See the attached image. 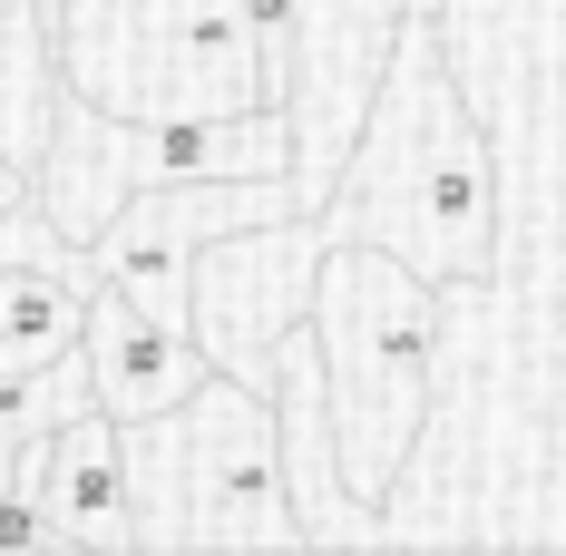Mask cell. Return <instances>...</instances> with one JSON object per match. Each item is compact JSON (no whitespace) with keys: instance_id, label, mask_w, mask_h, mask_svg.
<instances>
[{"instance_id":"3","label":"cell","mask_w":566,"mask_h":556,"mask_svg":"<svg viewBox=\"0 0 566 556\" xmlns=\"http://www.w3.org/2000/svg\"><path fill=\"white\" fill-rule=\"evenodd\" d=\"M283 108H234V117H127L98 108L88 88L59 78L50 98V137H40V167H30V206L59 224V244H88L108 224L117 196L137 186H186V176H283Z\"/></svg>"},{"instance_id":"2","label":"cell","mask_w":566,"mask_h":556,"mask_svg":"<svg viewBox=\"0 0 566 556\" xmlns=\"http://www.w3.org/2000/svg\"><path fill=\"white\" fill-rule=\"evenodd\" d=\"M303 333L323 361V420H333V479L342 499L381 507L391 479L430 430V361H440V283L391 264L381 244L333 234L313 264Z\"/></svg>"},{"instance_id":"6","label":"cell","mask_w":566,"mask_h":556,"mask_svg":"<svg viewBox=\"0 0 566 556\" xmlns=\"http://www.w3.org/2000/svg\"><path fill=\"white\" fill-rule=\"evenodd\" d=\"M410 0H293V69H283V147H293V216H323L342 157H352V127L371 108V78L391 59V30Z\"/></svg>"},{"instance_id":"10","label":"cell","mask_w":566,"mask_h":556,"mask_svg":"<svg viewBox=\"0 0 566 556\" xmlns=\"http://www.w3.org/2000/svg\"><path fill=\"white\" fill-rule=\"evenodd\" d=\"M88 254L78 244H20V254H0V371H50L78 352V323H88Z\"/></svg>"},{"instance_id":"12","label":"cell","mask_w":566,"mask_h":556,"mask_svg":"<svg viewBox=\"0 0 566 556\" xmlns=\"http://www.w3.org/2000/svg\"><path fill=\"white\" fill-rule=\"evenodd\" d=\"M20 206H30V167H20V157H0V216H20Z\"/></svg>"},{"instance_id":"4","label":"cell","mask_w":566,"mask_h":556,"mask_svg":"<svg viewBox=\"0 0 566 556\" xmlns=\"http://www.w3.org/2000/svg\"><path fill=\"white\" fill-rule=\"evenodd\" d=\"M127 430V479L186 489V507H167L157 537H264V547H303V517L283 489V449H274V390H244L234 371H206L176 410L157 420H117Z\"/></svg>"},{"instance_id":"8","label":"cell","mask_w":566,"mask_h":556,"mask_svg":"<svg viewBox=\"0 0 566 556\" xmlns=\"http://www.w3.org/2000/svg\"><path fill=\"white\" fill-rule=\"evenodd\" d=\"M10 489L40 507L50 547H137V499H127V430L98 400H78L59 430L30 440Z\"/></svg>"},{"instance_id":"7","label":"cell","mask_w":566,"mask_h":556,"mask_svg":"<svg viewBox=\"0 0 566 556\" xmlns=\"http://www.w3.org/2000/svg\"><path fill=\"white\" fill-rule=\"evenodd\" d=\"M293 206V186L283 176H186V186H137V196H117L108 224L78 244L88 254V274L127 293L137 313H157V323H186V274H196V244L206 234H226L244 216H283Z\"/></svg>"},{"instance_id":"13","label":"cell","mask_w":566,"mask_h":556,"mask_svg":"<svg viewBox=\"0 0 566 556\" xmlns=\"http://www.w3.org/2000/svg\"><path fill=\"white\" fill-rule=\"evenodd\" d=\"M410 10H440V0H410Z\"/></svg>"},{"instance_id":"11","label":"cell","mask_w":566,"mask_h":556,"mask_svg":"<svg viewBox=\"0 0 566 556\" xmlns=\"http://www.w3.org/2000/svg\"><path fill=\"white\" fill-rule=\"evenodd\" d=\"M50 98H59V59H50V30H40V0H0V157L40 167Z\"/></svg>"},{"instance_id":"1","label":"cell","mask_w":566,"mask_h":556,"mask_svg":"<svg viewBox=\"0 0 566 556\" xmlns=\"http://www.w3.org/2000/svg\"><path fill=\"white\" fill-rule=\"evenodd\" d=\"M323 224L352 244H381L420 283H499V157L459 88V59L430 10H400L391 59L371 78V108L352 127Z\"/></svg>"},{"instance_id":"9","label":"cell","mask_w":566,"mask_h":556,"mask_svg":"<svg viewBox=\"0 0 566 556\" xmlns=\"http://www.w3.org/2000/svg\"><path fill=\"white\" fill-rule=\"evenodd\" d=\"M78 371H88V400H98L108 420H157V410H176L216 361L196 352L186 323H157V313H137L127 293L98 283V293H88V323H78Z\"/></svg>"},{"instance_id":"5","label":"cell","mask_w":566,"mask_h":556,"mask_svg":"<svg viewBox=\"0 0 566 556\" xmlns=\"http://www.w3.org/2000/svg\"><path fill=\"white\" fill-rule=\"evenodd\" d=\"M323 244H333V224L293 216V206L206 234L196 274H186V333H196V352L216 371H234L244 390H274V342L303 323Z\"/></svg>"}]
</instances>
